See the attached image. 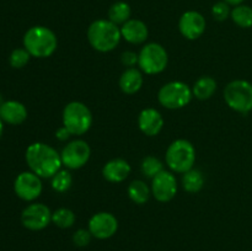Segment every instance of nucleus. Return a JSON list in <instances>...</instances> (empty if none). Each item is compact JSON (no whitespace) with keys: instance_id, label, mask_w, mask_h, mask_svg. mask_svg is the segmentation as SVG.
<instances>
[{"instance_id":"f257e3e1","label":"nucleus","mask_w":252,"mask_h":251,"mask_svg":"<svg viewBox=\"0 0 252 251\" xmlns=\"http://www.w3.org/2000/svg\"><path fill=\"white\" fill-rule=\"evenodd\" d=\"M25 159L30 171L38 175L41 179H49L62 169L61 153L46 143L36 142L27 147Z\"/></svg>"},{"instance_id":"f03ea898","label":"nucleus","mask_w":252,"mask_h":251,"mask_svg":"<svg viewBox=\"0 0 252 251\" xmlns=\"http://www.w3.org/2000/svg\"><path fill=\"white\" fill-rule=\"evenodd\" d=\"M122 39L121 27L108 19H98L91 22L88 29V41L95 51L107 53L113 51Z\"/></svg>"},{"instance_id":"7ed1b4c3","label":"nucleus","mask_w":252,"mask_h":251,"mask_svg":"<svg viewBox=\"0 0 252 251\" xmlns=\"http://www.w3.org/2000/svg\"><path fill=\"white\" fill-rule=\"evenodd\" d=\"M24 47L34 58H48L58 47V38L46 26H33L24 36Z\"/></svg>"},{"instance_id":"20e7f679","label":"nucleus","mask_w":252,"mask_h":251,"mask_svg":"<svg viewBox=\"0 0 252 251\" xmlns=\"http://www.w3.org/2000/svg\"><path fill=\"white\" fill-rule=\"evenodd\" d=\"M165 161L171 171L185 174L196 162V149L189 140L176 139L167 148Z\"/></svg>"},{"instance_id":"39448f33","label":"nucleus","mask_w":252,"mask_h":251,"mask_svg":"<svg viewBox=\"0 0 252 251\" xmlns=\"http://www.w3.org/2000/svg\"><path fill=\"white\" fill-rule=\"evenodd\" d=\"M62 121L71 135H83L93 126V113L85 103L71 101L63 108Z\"/></svg>"},{"instance_id":"423d86ee","label":"nucleus","mask_w":252,"mask_h":251,"mask_svg":"<svg viewBox=\"0 0 252 251\" xmlns=\"http://www.w3.org/2000/svg\"><path fill=\"white\" fill-rule=\"evenodd\" d=\"M192 88L184 81L175 80L164 84L158 93V101L167 110H180L191 102Z\"/></svg>"},{"instance_id":"0eeeda50","label":"nucleus","mask_w":252,"mask_h":251,"mask_svg":"<svg viewBox=\"0 0 252 251\" xmlns=\"http://www.w3.org/2000/svg\"><path fill=\"white\" fill-rule=\"evenodd\" d=\"M224 100L233 111L246 113L252 111V84L248 80L236 79L224 89Z\"/></svg>"},{"instance_id":"6e6552de","label":"nucleus","mask_w":252,"mask_h":251,"mask_svg":"<svg viewBox=\"0 0 252 251\" xmlns=\"http://www.w3.org/2000/svg\"><path fill=\"white\" fill-rule=\"evenodd\" d=\"M169 54L166 49L157 42L144 44L138 53V66L148 75L160 74L166 69Z\"/></svg>"},{"instance_id":"1a4fd4ad","label":"nucleus","mask_w":252,"mask_h":251,"mask_svg":"<svg viewBox=\"0 0 252 251\" xmlns=\"http://www.w3.org/2000/svg\"><path fill=\"white\" fill-rule=\"evenodd\" d=\"M91 157V148L88 142L75 139L69 142L61 152L62 164L68 170L81 169L88 164Z\"/></svg>"},{"instance_id":"9d476101","label":"nucleus","mask_w":252,"mask_h":251,"mask_svg":"<svg viewBox=\"0 0 252 251\" xmlns=\"http://www.w3.org/2000/svg\"><path fill=\"white\" fill-rule=\"evenodd\" d=\"M14 191L22 201L32 202L41 196L43 191L42 179L32 171H24L19 174L14 182Z\"/></svg>"},{"instance_id":"9b49d317","label":"nucleus","mask_w":252,"mask_h":251,"mask_svg":"<svg viewBox=\"0 0 252 251\" xmlns=\"http://www.w3.org/2000/svg\"><path fill=\"white\" fill-rule=\"evenodd\" d=\"M52 221V212L46 204L31 203L22 211L21 223L26 229L38 231L47 228Z\"/></svg>"},{"instance_id":"f8f14e48","label":"nucleus","mask_w":252,"mask_h":251,"mask_svg":"<svg viewBox=\"0 0 252 251\" xmlns=\"http://www.w3.org/2000/svg\"><path fill=\"white\" fill-rule=\"evenodd\" d=\"M88 229L93 238L106 240L117 233L118 220L110 212H98L89 219Z\"/></svg>"},{"instance_id":"ddd939ff","label":"nucleus","mask_w":252,"mask_h":251,"mask_svg":"<svg viewBox=\"0 0 252 251\" xmlns=\"http://www.w3.org/2000/svg\"><path fill=\"white\" fill-rule=\"evenodd\" d=\"M152 194L158 202L166 203L177 193V180L172 172L161 171L154 179H152Z\"/></svg>"},{"instance_id":"4468645a","label":"nucleus","mask_w":252,"mask_h":251,"mask_svg":"<svg viewBox=\"0 0 252 251\" xmlns=\"http://www.w3.org/2000/svg\"><path fill=\"white\" fill-rule=\"evenodd\" d=\"M207 27L206 19L203 15L194 10L184 12L179 20L180 33L189 41L198 39L204 33Z\"/></svg>"},{"instance_id":"2eb2a0df","label":"nucleus","mask_w":252,"mask_h":251,"mask_svg":"<svg viewBox=\"0 0 252 251\" xmlns=\"http://www.w3.org/2000/svg\"><path fill=\"white\" fill-rule=\"evenodd\" d=\"M138 127L148 137H155L164 127V117L157 108H144L138 116Z\"/></svg>"},{"instance_id":"dca6fc26","label":"nucleus","mask_w":252,"mask_h":251,"mask_svg":"<svg viewBox=\"0 0 252 251\" xmlns=\"http://www.w3.org/2000/svg\"><path fill=\"white\" fill-rule=\"evenodd\" d=\"M130 171H132V167L127 160L122 159V157H115L103 165L102 176L108 182L120 184V182L127 180V177L130 175Z\"/></svg>"},{"instance_id":"f3484780","label":"nucleus","mask_w":252,"mask_h":251,"mask_svg":"<svg viewBox=\"0 0 252 251\" xmlns=\"http://www.w3.org/2000/svg\"><path fill=\"white\" fill-rule=\"evenodd\" d=\"M121 34H122V38L128 43L142 44L148 39L149 30L142 20L129 19L121 26Z\"/></svg>"},{"instance_id":"a211bd4d","label":"nucleus","mask_w":252,"mask_h":251,"mask_svg":"<svg viewBox=\"0 0 252 251\" xmlns=\"http://www.w3.org/2000/svg\"><path fill=\"white\" fill-rule=\"evenodd\" d=\"M27 116H29V112H27L26 106L20 101H4V103L0 106V118L2 122L9 123V125H21L26 121Z\"/></svg>"},{"instance_id":"6ab92c4d","label":"nucleus","mask_w":252,"mask_h":251,"mask_svg":"<svg viewBox=\"0 0 252 251\" xmlns=\"http://www.w3.org/2000/svg\"><path fill=\"white\" fill-rule=\"evenodd\" d=\"M144 78H143V71L137 68H127L121 75L120 89L122 93L127 95H134L142 89Z\"/></svg>"},{"instance_id":"aec40b11","label":"nucleus","mask_w":252,"mask_h":251,"mask_svg":"<svg viewBox=\"0 0 252 251\" xmlns=\"http://www.w3.org/2000/svg\"><path fill=\"white\" fill-rule=\"evenodd\" d=\"M217 86H218V84L214 78L208 75L201 76L194 81L193 86H192V94L198 100H208L217 91Z\"/></svg>"},{"instance_id":"412c9836","label":"nucleus","mask_w":252,"mask_h":251,"mask_svg":"<svg viewBox=\"0 0 252 251\" xmlns=\"http://www.w3.org/2000/svg\"><path fill=\"white\" fill-rule=\"evenodd\" d=\"M127 194L135 204H144L149 201L152 188L143 180H134L128 185Z\"/></svg>"},{"instance_id":"4be33fe9","label":"nucleus","mask_w":252,"mask_h":251,"mask_svg":"<svg viewBox=\"0 0 252 251\" xmlns=\"http://www.w3.org/2000/svg\"><path fill=\"white\" fill-rule=\"evenodd\" d=\"M182 187L189 193H197L204 186V175L201 170L192 167L191 170L182 174Z\"/></svg>"},{"instance_id":"5701e85b","label":"nucleus","mask_w":252,"mask_h":251,"mask_svg":"<svg viewBox=\"0 0 252 251\" xmlns=\"http://www.w3.org/2000/svg\"><path fill=\"white\" fill-rule=\"evenodd\" d=\"M132 15V9L129 4L126 1H116L108 9V20L116 24L117 26H122L123 24L130 19Z\"/></svg>"},{"instance_id":"b1692460","label":"nucleus","mask_w":252,"mask_h":251,"mask_svg":"<svg viewBox=\"0 0 252 251\" xmlns=\"http://www.w3.org/2000/svg\"><path fill=\"white\" fill-rule=\"evenodd\" d=\"M231 20L235 25L241 29H250L252 27V7L249 5H236L231 9Z\"/></svg>"},{"instance_id":"393cba45","label":"nucleus","mask_w":252,"mask_h":251,"mask_svg":"<svg viewBox=\"0 0 252 251\" xmlns=\"http://www.w3.org/2000/svg\"><path fill=\"white\" fill-rule=\"evenodd\" d=\"M52 181V188L57 192V193H64V192L69 191L73 185V176H71L70 171L66 169H61L56 175L51 177Z\"/></svg>"},{"instance_id":"a878e982","label":"nucleus","mask_w":252,"mask_h":251,"mask_svg":"<svg viewBox=\"0 0 252 251\" xmlns=\"http://www.w3.org/2000/svg\"><path fill=\"white\" fill-rule=\"evenodd\" d=\"M75 219V213L69 208H59L52 213V221L61 229L71 228Z\"/></svg>"},{"instance_id":"bb28decb","label":"nucleus","mask_w":252,"mask_h":251,"mask_svg":"<svg viewBox=\"0 0 252 251\" xmlns=\"http://www.w3.org/2000/svg\"><path fill=\"white\" fill-rule=\"evenodd\" d=\"M140 170H142V174L144 175L145 177L154 179L158 174L164 171V165H162L161 160L160 159L153 157V155H148V157H145L144 159L142 160Z\"/></svg>"},{"instance_id":"cd10ccee","label":"nucleus","mask_w":252,"mask_h":251,"mask_svg":"<svg viewBox=\"0 0 252 251\" xmlns=\"http://www.w3.org/2000/svg\"><path fill=\"white\" fill-rule=\"evenodd\" d=\"M30 58H31V54L29 53V51L25 47L24 48H16L10 54L9 63L12 68L21 69L27 65V63L30 62Z\"/></svg>"},{"instance_id":"c85d7f7f","label":"nucleus","mask_w":252,"mask_h":251,"mask_svg":"<svg viewBox=\"0 0 252 251\" xmlns=\"http://www.w3.org/2000/svg\"><path fill=\"white\" fill-rule=\"evenodd\" d=\"M231 9L230 5L228 2H225L224 0L221 1L216 2L212 7V16L217 20V21H225L228 17H230Z\"/></svg>"},{"instance_id":"c756f323","label":"nucleus","mask_w":252,"mask_h":251,"mask_svg":"<svg viewBox=\"0 0 252 251\" xmlns=\"http://www.w3.org/2000/svg\"><path fill=\"white\" fill-rule=\"evenodd\" d=\"M93 235H91L89 229H78L75 233L73 234V243L74 245L78 248H84L90 244Z\"/></svg>"},{"instance_id":"7c9ffc66","label":"nucleus","mask_w":252,"mask_h":251,"mask_svg":"<svg viewBox=\"0 0 252 251\" xmlns=\"http://www.w3.org/2000/svg\"><path fill=\"white\" fill-rule=\"evenodd\" d=\"M121 62L127 68H135L138 64V54L133 51H126L121 54Z\"/></svg>"},{"instance_id":"2f4dec72","label":"nucleus","mask_w":252,"mask_h":251,"mask_svg":"<svg viewBox=\"0 0 252 251\" xmlns=\"http://www.w3.org/2000/svg\"><path fill=\"white\" fill-rule=\"evenodd\" d=\"M70 135H71V133L69 132V130L66 129L64 126H63V127L58 128V129H57V132H56V138L58 140H61V142H66V140L70 138Z\"/></svg>"},{"instance_id":"473e14b6","label":"nucleus","mask_w":252,"mask_h":251,"mask_svg":"<svg viewBox=\"0 0 252 251\" xmlns=\"http://www.w3.org/2000/svg\"><path fill=\"white\" fill-rule=\"evenodd\" d=\"M225 2H228L229 5H233V6H236V5H240L243 4L245 0H224Z\"/></svg>"},{"instance_id":"72a5a7b5","label":"nucleus","mask_w":252,"mask_h":251,"mask_svg":"<svg viewBox=\"0 0 252 251\" xmlns=\"http://www.w3.org/2000/svg\"><path fill=\"white\" fill-rule=\"evenodd\" d=\"M2 132H4V122H2V120L0 118V139H1Z\"/></svg>"},{"instance_id":"f704fd0d","label":"nucleus","mask_w":252,"mask_h":251,"mask_svg":"<svg viewBox=\"0 0 252 251\" xmlns=\"http://www.w3.org/2000/svg\"><path fill=\"white\" fill-rule=\"evenodd\" d=\"M2 103H4V100H2V96H1V94H0V106H1Z\"/></svg>"}]
</instances>
